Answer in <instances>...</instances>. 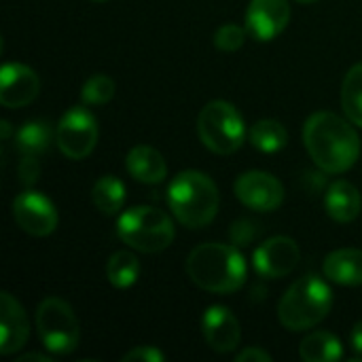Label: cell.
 Here are the masks:
<instances>
[{"mask_svg":"<svg viewBox=\"0 0 362 362\" xmlns=\"http://www.w3.org/2000/svg\"><path fill=\"white\" fill-rule=\"evenodd\" d=\"M303 144L314 163L327 174L348 172L361 155L356 129L331 110L314 112L303 125Z\"/></svg>","mask_w":362,"mask_h":362,"instance_id":"cell-1","label":"cell"},{"mask_svg":"<svg viewBox=\"0 0 362 362\" xmlns=\"http://www.w3.org/2000/svg\"><path fill=\"white\" fill-rule=\"evenodd\" d=\"M187 274L199 288L208 293L231 295L244 286L248 267L235 246L208 242L191 250L187 259Z\"/></svg>","mask_w":362,"mask_h":362,"instance_id":"cell-2","label":"cell"},{"mask_svg":"<svg viewBox=\"0 0 362 362\" xmlns=\"http://www.w3.org/2000/svg\"><path fill=\"white\" fill-rule=\"evenodd\" d=\"M168 204L180 225L202 229L216 218L221 195L210 176L197 170H185L172 178L168 187Z\"/></svg>","mask_w":362,"mask_h":362,"instance_id":"cell-3","label":"cell"},{"mask_svg":"<svg viewBox=\"0 0 362 362\" xmlns=\"http://www.w3.org/2000/svg\"><path fill=\"white\" fill-rule=\"evenodd\" d=\"M333 308V293L329 284L310 274L291 284L278 303V318L284 329L301 333L318 327Z\"/></svg>","mask_w":362,"mask_h":362,"instance_id":"cell-4","label":"cell"},{"mask_svg":"<svg viewBox=\"0 0 362 362\" xmlns=\"http://www.w3.org/2000/svg\"><path fill=\"white\" fill-rule=\"evenodd\" d=\"M117 235L123 244L138 252L155 255L172 246L174 223L170 216L151 206H136L125 210L117 221Z\"/></svg>","mask_w":362,"mask_h":362,"instance_id":"cell-5","label":"cell"},{"mask_svg":"<svg viewBox=\"0 0 362 362\" xmlns=\"http://www.w3.org/2000/svg\"><path fill=\"white\" fill-rule=\"evenodd\" d=\"M197 136L208 151L216 155H231L242 148L246 125L240 110L231 102L212 100L199 110Z\"/></svg>","mask_w":362,"mask_h":362,"instance_id":"cell-6","label":"cell"},{"mask_svg":"<svg viewBox=\"0 0 362 362\" xmlns=\"http://www.w3.org/2000/svg\"><path fill=\"white\" fill-rule=\"evenodd\" d=\"M36 331L42 346L57 356L72 354L81 341V327L72 308L59 297H47L36 310Z\"/></svg>","mask_w":362,"mask_h":362,"instance_id":"cell-7","label":"cell"},{"mask_svg":"<svg viewBox=\"0 0 362 362\" xmlns=\"http://www.w3.org/2000/svg\"><path fill=\"white\" fill-rule=\"evenodd\" d=\"M100 138V127L95 117L83 108L74 106L66 110L55 127V142L68 159H85L91 155Z\"/></svg>","mask_w":362,"mask_h":362,"instance_id":"cell-8","label":"cell"},{"mask_svg":"<svg viewBox=\"0 0 362 362\" xmlns=\"http://www.w3.org/2000/svg\"><path fill=\"white\" fill-rule=\"evenodd\" d=\"M13 218L17 227L34 238H47L57 227V210L49 197L25 189L13 199Z\"/></svg>","mask_w":362,"mask_h":362,"instance_id":"cell-9","label":"cell"},{"mask_svg":"<svg viewBox=\"0 0 362 362\" xmlns=\"http://www.w3.org/2000/svg\"><path fill=\"white\" fill-rule=\"evenodd\" d=\"M235 197L250 210L257 212H272L278 210L284 202V187L282 182L261 170H250L238 176L233 185Z\"/></svg>","mask_w":362,"mask_h":362,"instance_id":"cell-10","label":"cell"},{"mask_svg":"<svg viewBox=\"0 0 362 362\" xmlns=\"http://www.w3.org/2000/svg\"><path fill=\"white\" fill-rule=\"evenodd\" d=\"M301 250L293 238L276 235L267 242H263L255 255H252V267L261 278L267 280H280L295 272L299 265Z\"/></svg>","mask_w":362,"mask_h":362,"instance_id":"cell-11","label":"cell"},{"mask_svg":"<svg viewBox=\"0 0 362 362\" xmlns=\"http://www.w3.org/2000/svg\"><path fill=\"white\" fill-rule=\"evenodd\" d=\"M291 21L288 0H250L246 11V30L252 38L269 42L280 36Z\"/></svg>","mask_w":362,"mask_h":362,"instance_id":"cell-12","label":"cell"},{"mask_svg":"<svg viewBox=\"0 0 362 362\" xmlns=\"http://www.w3.org/2000/svg\"><path fill=\"white\" fill-rule=\"evenodd\" d=\"M38 74L25 64H4L0 70V104L4 108H23L38 98Z\"/></svg>","mask_w":362,"mask_h":362,"instance_id":"cell-13","label":"cell"},{"mask_svg":"<svg viewBox=\"0 0 362 362\" xmlns=\"http://www.w3.org/2000/svg\"><path fill=\"white\" fill-rule=\"evenodd\" d=\"M202 335L214 352L229 354L240 346L242 339L240 320L229 308L210 305L202 316Z\"/></svg>","mask_w":362,"mask_h":362,"instance_id":"cell-14","label":"cell"},{"mask_svg":"<svg viewBox=\"0 0 362 362\" xmlns=\"http://www.w3.org/2000/svg\"><path fill=\"white\" fill-rule=\"evenodd\" d=\"M30 320L21 303L11 293H0V354L11 356L25 346Z\"/></svg>","mask_w":362,"mask_h":362,"instance_id":"cell-15","label":"cell"},{"mask_svg":"<svg viewBox=\"0 0 362 362\" xmlns=\"http://www.w3.org/2000/svg\"><path fill=\"white\" fill-rule=\"evenodd\" d=\"M125 168L138 182L144 185H159L168 176V163L163 155L146 144H138L127 153Z\"/></svg>","mask_w":362,"mask_h":362,"instance_id":"cell-16","label":"cell"},{"mask_svg":"<svg viewBox=\"0 0 362 362\" xmlns=\"http://www.w3.org/2000/svg\"><path fill=\"white\" fill-rule=\"evenodd\" d=\"M325 278L339 286H362V250L339 248L322 263Z\"/></svg>","mask_w":362,"mask_h":362,"instance_id":"cell-17","label":"cell"},{"mask_svg":"<svg viewBox=\"0 0 362 362\" xmlns=\"http://www.w3.org/2000/svg\"><path fill=\"white\" fill-rule=\"evenodd\" d=\"M327 214L337 223H352L358 218L362 210V199L358 189L348 180H335L325 195Z\"/></svg>","mask_w":362,"mask_h":362,"instance_id":"cell-18","label":"cell"},{"mask_svg":"<svg viewBox=\"0 0 362 362\" xmlns=\"http://www.w3.org/2000/svg\"><path fill=\"white\" fill-rule=\"evenodd\" d=\"M299 356L303 362H335L344 356V346L333 333L316 331L301 341Z\"/></svg>","mask_w":362,"mask_h":362,"instance_id":"cell-19","label":"cell"},{"mask_svg":"<svg viewBox=\"0 0 362 362\" xmlns=\"http://www.w3.org/2000/svg\"><path fill=\"white\" fill-rule=\"evenodd\" d=\"M250 144L261 153H278L288 142V132L278 119H261L248 132Z\"/></svg>","mask_w":362,"mask_h":362,"instance_id":"cell-20","label":"cell"},{"mask_svg":"<svg viewBox=\"0 0 362 362\" xmlns=\"http://www.w3.org/2000/svg\"><path fill=\"white\" fill-rule=\"evenodd\" d=\"M91 199H93V206L102 214H106V216L119 214V210L125 204V185L119 178L106 174L95 180V185L91 189Z\"/></svg>","mask_w":362,"mask_h":362,"instance_id":"cell-21","label":"cell"},{"mask_svg":"<svg viewBox=\"0 0 362 362\" xmlns=\"http://www.w3.org/2000/svg\"><path fill=\"white\" fill-rule=\"evenodd\" d=\"M51 127L45 121H28L15 132V146L21 155H34L38 157L45 153L51 144Z\"/></svg>","mask_w":362,"mask_h":362,"instance_id":"cell-22","label":"cell"},{"mask_svg":"<svg viewBox=\"0 0 362 362\" xmlns=\"http://www.w3.org/2000/svg\"><path fill=\"white\" fill-rule=\"evenodd\" d=\"M138 276H140V263L127 250L115 252L106 263V278L115 288L123 291V288L134 286L138 282Z\"/></svg>","mask_w":362,"mask_h":362,"instance_id":"cell-23","label":"cell"},{"mask_svg":"<svg viewBox=\"0 0 362 362\" xmlns=\"http://www.w3.org/2000/svg\"><path fill=\"white\" fill-rule=\"evenodd\" d=\"M341 106L348 119L362 127V62L352 66L341 85Z\"/></svg>","mask_w":362,"mask_h":362,"instance_id":"cell-24","label":"cell"},{"mask_svg":"<svg viewBox=\"0 0 362 362\" xmlns=\"http://www.w3.org/2000/svg\"><path fill=\"white\" fill-rule=\"evenodd\" d=\"M115 81L106 74H91L81 89V100L89 106H100L106 104L115 98Z\"/></svg>","mask_w":362,"mask_h":362,"instance_id":"cell-25","label":"cell"},{"mask_svg":"<svg viewBox=\"0 0 362 362\" xmlns=\"http://www.w3.org/2000/svg\"><path fill=\"white\" fill-rule=\"evenodd\" d=\"M246 34H248L246 28H242L238 23H225L214 32V47L218 51H227V53L238 51L246 42Z\"/></svg>","mask_w":362,"mask_h":362,"instance_id":"cell-26","label":"cell"},{"mask_svg":"<svg viewBox=\"0 0 362 362\" xmlns=\"http://www.w3.org/2000/svg\"><path fill=\"white\" fill-rule=\"evenodd\" d=\"M17 172H19V180H21L25 187L34 185V182L38 180V176H40L38 157H34V155H23V157H21V161H19Z\"/></svg>","mask_w":362,"mask_h":362,"instance_id":"cell-27","label":"cell"},{"mask_svg":"<svg viewBox=\"0 0 362 362\" xmlns=\"http://www.w3.org/2000/svg\"><path fill=\"white\" fill-rule=\"evenodd\" d=\"M165 356L161 350L153 348V346H138L134 350H129L125 356H123V362H163Z\"/></svg>","mask_w":362,"mask_h":362,"instance_id":"cell-28","label":"cell"},{"mask_svg":"<svg viewBox=\"0 0 362 362\" xmlns=\"http://www.w3.org/2000/svg\"><path fill=\"white\" fill-rule=\"evenodd\" d=\"M269 362L272 361V354H267L265 350L261 348H246L242 350L240 354H235V362Z\"/></svg>","mask_w":362,"mask_h":362,"instance_id":"cell-29","label":"cell"},{"mask_svg":"<svg viewBox=\"0 0 362 362\" xmlns=\"http://www.w3.org/2000/svg\"><path fill=\"white\" fill-rule=\"evenodd\" d=\"M350 344H352L354 354H356L358 358H362V320L354 325V329H352V333H350Z\"/></svg>","mask_w":362,"mask_h":362,"instance_id":"cell-30","label":"cell"},{"mask_svg":"<svg viewBox=\"0 0 362 362\" xmlns=\"http://www.w3.org/2000/svg\"><path fill=\"white\" fill-rule=\"evenodd\" d=\"M19 362H53V358L42 356V354H25V356L19 358Z\"/></svg>","mask_w":362,"mask_h":362,"instance_id":"cell-31","label":"cell"},{"mask_svg":"<svg viewBox=\"0 0 362 362\" xmlns=\"http://www.w3.org/2000/svg\"><path fill=\"white\" fill-rule=\"evenodd\" d=\"M8 134H11V127H8V123H6V121H2V138L6 140V138H8Z\"/></svg>","mask_w":362,"mask_h":362,"instance_id":"cell-32","label":"cell"},{"mask_svg":"<svg viewBox=\"0 0 362 362\" xmlns=\"http://www.w3.org/2000/svg\"><path fill=\"white\" fill-rule=\"evenodd\" d=\"M297 2H305V4H312V2H318V0H297Z\"/></svg>","mask_w":362,"mask_h":362,"instance_id":"cell-33","label":"cell"},{"mask_svg":"<svg viewBox=\"0 0 362 362\" xmlns=\"http://www.w3.org/2000/svg\"><path fill=\"white\" fill-rule=\"evenodd\" d=\"M95 2H104V0H95Z\"/></svg>","mask_w":362,"mask_h":362,"instance_id":"cell-34","label":"cell"}]
</instances>
